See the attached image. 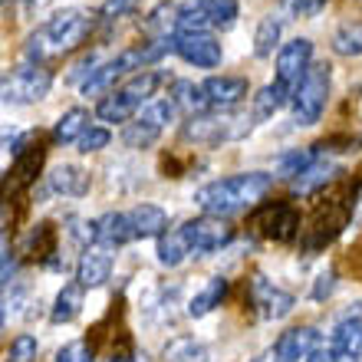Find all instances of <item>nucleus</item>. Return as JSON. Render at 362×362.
Returning a JSON list of instances; mask_svg holds the SVG:
<instances>
[{
  "mask_svg": "<svg viewBox=\"0 0 362 362\" xmlns=\"http://www.w3.org/2000/svg\"><path fill=\"white\" fill-rule=\"evenodd\" d=\"M316 346H320V333L313 326H293L280 333V339L274 343V349L267 353L270 362H300V359H310Z\"/></svg>",
  "mask_w": 362,
  "mask_h": 362,
  "instance_id": "13",
  "label": "nucleus"
},
{
  "mask_svg": "<svg viewBox=\"0 0 362 362\" xmlns=\"http://www.w3.org/2000/svg\"><path fill=\"white\" fill-rule=\"evenodd\" d=\"M333 53L336 57H362V20L343 23L333 33Z\"/></svg>",
  "mask_w": 362,
  "mask_h": 362,
  "instance_id": "33",
  "label": "nucleus"
},
{
  "mask_svg": "<svg viewBox=\"0 0 362 362\" xmlns=\"http://www.w3.org/2000/svg\"><path fill=\"white\" fill-rule=\"evenodd\" d=\"M53 86V73L47 66H17L4 76V99L7 103H40Z\"/></svg>",
  "mask_w": 362,
  "mask_h": 362,
  "instance_id": "7",
  "label": "nucleus"
},
{
  "mask_svg": "<svg viewBox=\"0 0 362 362\" xmlns=\"http://www.w3.org/2000/svg\"><path fill=\"white\" fill-rule=\"evenodd\" d=\"M43 158H47V148H43V142H33V139L20 148V155H13V165L7 172V201L10 194H17V191L30 188L37 181L40 168H43Z\"/></svg>",
  "mask_w": 362,
  "mask_h": 362,
  "instance_id": "12",
  "label": "nucleus"
},
{
  "mask_svg": "<svg viewBox=\"0 0 362 362\" xmlns=\"http://www.w3.org/2000/svg\"><path fill=\"white\" fill-rule=\"evenodd\" d=\"M112 276V257L103 250H86L76 264V280L83 286H103Z\"/></svg>",
  "mask_w": 362,
  "mask_h": 362,
  "instance_id": "20",
  "label": "nucleus"
},
{
  "mask_svg": "<svg viewBox=\"0 0 362 362\" xmlns=\"http://www.w3.org/2000/svg\"><path fill=\"white\" fill-rule=\"evenodd\" d=\"M93 13L83 7H66V10H57L53 17L43 23V33H47L49 47L57 53H66V49H76L83 40L93 33Z\"/></svg>",
  "mask_w": 362,
  "mask_h": 362,
  "instance_id": "5",
  "label": "nucleus"
},
{
  "mask_svg": "<svg viewBox=\"0 0 362 362\" xmlns=\"http://www.w3.org/2000/svg\"><path fill=\"white\" fill-rule=\"evenodd\" d=\"M286 99H293V93H290V89L280 86V83H267V86L254 95V109H250V112H254V119H257V122H264V119H270L276 109H284Z\"/></svg>",
  "mask_w": 362,
  "mask_h": 362,
  "instance_id": "26",
  "label": "nucleus"
},
{
  "mask_svg": "<svg viewBox=\"0 0 362 362\" xmlns=\"http://www.w3.org/2000/svg\"><path fill=\"white\" fill-rule=\"evenodd\" d=\"M69 234H73L79 244H95V221L69 218Z\"/></svg>",
  "mask_w": 362,
  "mask_h": 362,
  "instance_id": "45",
  "label": "nucleus"
},
{
  "mask_svg": "<svg viewBox=\"0 0 362 362\" xmlns=\"http://www.w3.org/2000/svg\"><path fill=\"white\" fill-rule=\"evenodd\" d=\"M109 142H112V132H109V129H103V125H93V129H89V132L79 139V152H83V155L103 152Z\"/></svg>",
  "mask_w": 362,
  "mask_h": 362,
  "instance_id": "42",
  "label": "nucleus"
},
{
  "mask_svg": "<svg viewBox=\"0 0 362 362\" xmlns=\"http://www.w3.org/2000/svg\"><path fill=\"white\" fill-rule=\"evenodd\" d=\"M162 139V129L158 125H152V122H145V119H135V122H129L122 129V145L125 148H152L155 142Z\"/></svg>",
  "mask_w": 362,
  "mask_h": 362,
  "instance_id": "32",
  "label": "nucleus"
},
{
  "mask_svg": "<svg viewBox=\"0 0 362 362\" xmlns=\"http://www.w3.org/2000/svg\"><path fill=\"white\" fill-rule=\"evenodd\" d=\"M313 162H316L313 148H296V152H286V155H280V162H276V178L296 181Z\"/></svg>",
  "mask_w": 362,
  "mask_h": 362,
  "instance_id": "34",
  "label": "nucleus"
},
{
  "mask_svg": "<svg viewBox=\"0 0 362 362\" xmlns=\"http://www.w3.org/2000/svg\"><path fill=\"white\" fill-rule=\"evenodd\" d=\"M254 112H238V109H218V112L188 115L181 125V139L194 145H221V142H240L254 129Z\"/></svg>",
  "mask_w": 362,
  "mask_h": 362,
  "instance_id": "2",
  "label": "nucleus"
},
{
  "mask_svg": "<svg viewBox=\"0 0 362 362\" xmlns=\"http://www.w3.org/2000/svg\"><path fill=\"white\" fill-rule=\"evenodd\" d=\"M139 7H142V0H105L103 7H99V20L103 23H115L119 17H129Z\"/></svg>",
  "mask_w": 362,
  "mask_h": 362,
  "instance_id": "39",
  "label": "nucleus"
},
{
  "mask_svg": "<svg viewBox=\"0 0 362 362\" xmlns=\"http://www.w3.org/2000/svg\"><path fill=\"white\" fill-rule=\"evenodd\" d=\"M49 0H20V7H23V13H37L40 7H47Z\"/></svg>",
  "mask_w": 362,
  "mask_h": 362,
  "instance_id": "48",
  "label": "nucleus"
},
{
  "mask_svg": "<svg viewBox=\"0 0 362 362\" xmlns=\"http://www.w3.org/2000/svg\"><path fill=\"white\" fill-rule=\"evenodd\" d=\"M201 86H204V93H208L214 109H234V105H238L240 99H247V93H250L244 76H211V79H204Z\"/></svg>",
  "mask_w": 362,
  "mask_h": 362,
  "instance_id": "14",
  "label": "nucleus"
},
{
  "mask_svg": "<svg viewBox=\"0 0 362 362\" xmlns=\"http://www.w3.org/2000/svg\"><path fill=\"white\" fill-rule=\"evenodd\" d=\"M27 254L33 260H49L57 254V228L49 221H40L27 238Z\"/></svg>",
  "mask_w": 362,
  "mask_h": 362,
  "instance_id": "30",
  "label": "nucleus"
},
{
  "mask_svg": "<svg viewBox=\"0 0 362 362\" xmlns=\"http://www.w3.org/2000/svg\"><path fill=\"white\" fill-rule=\"evenodd\" d=\"M132 238H135L132 221L122 211H109V214H103V218L95 221V244L99 247L115 250V247H122V244H129Z\"/></svg>",
  "mask_w": 362,
  "mask_h": 362,
  "instance_id": "15",
  "label": "nucleus"
},
{
  "mask_svg": "<svg viewBox=\"0 0 362 362\" xmlns=\"http://www.w3.org/2000/svg\"><path fill=\"white\" fill-rule=\"evenodd\" d=\"M280 17H260V23H257V30H254V57L257 59H267V57H274V49H276V43H280Z\"/></svg>",
  "mask_w": 362,
  "mask_h": 362,
  "instance_id": "31",
  "label": "nucleus"
},
{
  "mask_svg": "<svg viewBox=\"0 0 362 362\" xmlns=\"http://www.w3.org/2000/svg\"><path fill=\"white\" fill-rule=\"evenodd\" d=\"M250 228L260 238L276 240V244H290L300 234V211L290 201H267L250 214Z\"/></svg>",
  "mask_w": 362,
  "mask_h": 362,
  "instance_id": "6",
  "label": "nucleus"
},
{
  "mask_svg": "<svg viewBox=\"0 0 362 362\" xmlns=\"http://www.w3.org/2000/svg\"><path fill=\"white\" fill-rule=\"evenodd\" d=\"M211 17H208V7L198 4V7H188L181 10L178 17V30H175V37H185V33H211Z\"/></svg>",
  "mask_w": 362,
  "mask_h": 362,
  "instance_id": "36",
  "label": "nucleus"
},
{
  "mask_svg": "<svg viewBox=\"0 0 362 362\" xmlns=\"http://www.w3.org/2000/svg\"><path fill=\"white\" fill-rule=\"evenodd\" d=\"M89 129H93V125H89V109L73 105V109H66V112L57 119V125H53V142L57 145H73V142H79Z\"/></svg>",
  "mask_w": 362,
  "mask_h": 362,
  "instance_id": "18",
  "label": "nucleus"
},
{
  "mask_svg": "<svg viewBox=\"0 0 362 362\" xmlns=\"http://www.w3.org/2000/svg\"><path fill=\"white\" fill-rule=\"evenodd\" d=\"M175 115H178V105H175L172 99H152L148 105H142V115H139V119L165 129L168 122H175Z\"/></svg>",
  "mask_w": 362,
  "mask_h": 362,
  "instance_id": "38",
  "label": "nucleus"
},
{
  "mask_svg": "<svg viewBox=\"0 0 362 362\" xmlns=\"http://www.w3.org/2000/svg\"><path fill=\"white\" fill-rule=\"evenodd\" d=\"M57 362H93V343L89 339H73L57 353Z\"/></svg>",
  "mask_w": 362,
  "mask_h": 362,
  "instance_id": "41",
  "label": "nucleus"
},
{
  "mask_svg": "<svg viewBox=\"0 0 362 362\" xmlns=\"http://www.w3.org/2000/svg\"><path fill=\"white\" fill-rule=\"evenodd\" d=\"M329 83H333V69L326 59L313 63L306 69V76L300 79V86L293 89V122L296 125H316L323 119V109H326V99H329Z\"/></svg>",
  "mask_w": 362,
  "mask_h": 362,
  "instance_id": "3",
  "label": "nucleus"
},
{
  "mask_svg": "<svg viewBox=\"0 0 362 362\" xmlns=\"http://www.w3.org/2000/svg\"><path fill=\"white\" fill-rule=\"evenodd\" d=\"M162 83H165V73H155V69H139V73H132V76L125 79L122 93L129 95V99H135L139 105H148Z\"/></svg>",
  "mask_w": 362,
  "mask_h": 362,
  "instance_id": "25",
  "label": "nucleus"
},
{
  "mask_svg": "<svg viewBox=\"0 0 362 362\" xmlns=\"http://www.w3.org/2000/svg\"><path fill=\"white\" fill-rule=\"evenodd\" d=\"M162 359L165 362H208L211 353H208V346H201L191 336H175L172 343L165 346Z\"/></svg>",
  "mask_w": 362,
  "mask_h": 362,
  "instance_id": "29",
  "label": "nucleus"
},
{
  "mask_svg": "<svg viewBox=\"0 0 362 362\" xmlns=\"http://www.w3.org/2000/svg\"><path fill=\"white\" fill-rule=\"evenodd\" d=\"M10 276H13V254L4 250V286H10Z\"/></svg>",
  "mask_w": 362,
  "mask_h": 362,
  "instance_id": "47",
  "label": "nucleus"
},
{
  "mask_svg": "<svg viewBox=\"0 0 362 362\" xmlns=\"http://www.w3.org/2000/svg\"><path fill=\"white\" fill-rule=\"evenodd\" d=\"M228 296V280L224 276H211L208 286L204 290H198V293L188 300V316H194V320H201V316H208L214 306H221V300Z\"/></svg>",
  "mask_w": 362,
  "mask_h": 362,
  "instance_id": "24",
  "label": "nucleus"
},
{
  "mask_svg": "<svg viewBox=\"0 0 362 362\" xmlns=\"http://www.w3.org/2000/svg\"><path fill=\"white\" fill-rule=\"evenodd\" d=\"M178 17H181V10L175 7V4H158V7L148 13V20H145V30L152 33V37H168L172 30H178Z\"/></svg>",
  "mask_w": 362,
  "mask_h": 362,
  "instance_id": "35",
  "label": "nucleus"
},
{
  "mask_svg": "<svg viewBox=\"0 0 362 362\" xmlns=\"http://www.w3.org/2000/svg\"><path fill=\"white\" fill-rule=\"evenodd\" d=\"M306 362H359V356L343 353V349H336V346H316Z\"/></svg>",
  "mask_w": 362,
  "mask_h": 362,
  "instance_id": "43",
  "label": "nucleus"
},
{
  "mask_svg": "<svg viewBox=\"0 0 362 362\" xmlns=\"http://www.w3.org/2000/svg\"><path fill=\"white\" fill-rule=\"evenodd\" d=\"M135 112H142V105L135 103V99H129L122 89H112L109 95H103V99L95 103V115H99L103 122H125L129 125Z\"/></svg>",
  "mask_w": 362,
  "mask_h": 362,
  "instance_id": "19",
  "label": "nucleus"
},
{
  "mask_svg": "<svg viewBox=\"0 0 362 362\" xmlns=\"http://www.w3.org/2000/svg\"><path fill=\"white\" fill-rule=\"evenodd\" d=\"M333 346L343 349V353L362 356V310H353L346 313L333 329Z\"/></svg>",
  "mask_w": 362,
  "mask_h": 362,
  "instance_id": "23",
  "label": "nucleus"
},
{
  "mask_svg": "<svg viewBox=\"0 0 362 362\" xmlns=\"http://www.w3.org/2000/svg\"><path fill=\"white\" fill-rule=\"evenodd\" d=\"M181 230H185V238L191 244V254H214V250L228 247L234 240V228L224 218H211V214L185 221Z\"/></svg>",
  "mask_w": 362,
  "mask_h": 362,
  "instance_id": "8",
  "label": "nucleus"
},
{
  "mask_svg": "<svg viewBox=\"0 0 362 362\" xmlns=\"http://www.w3.org/2000/svg\"><path fill=\"white\" fill-rule=\"evenodd\" d=\"M37 349H40V343H37V336H30V333H20L13 343H10V362H33L37 359Z\"/></svg>",
  "mask_w": 362,
  "mask_h": 362,
  "instance_id": "40",
  "label": "nucleus"
},
{
  "mask_svg": "<svg viewBox=\"0 0 362 362\" xmlns=\"http://www.w3.org/2000/svg\"><path fill=\"white\" fill-rule=\"evenodd\" d=\"M336 172H339V168H336L333 162H323V158H316V162L293 181V191H296V194H313V191L326 188V185L333 181Z\"/></svg>",
  "mask_w": 362,
  "mask_h": 362,
  "instance_id": "28",
  "label": "nucleus"
},
{
  "mask_svg": "<svg viewBox=\"0 0 362 362\" xmlns=\"http://www.w3.org/2000/svg\"><path fill=\"white\" fill-rule=\"evenodd\" d=\"M284 10L290 17H316L323 10V0H284Z\"/></svg>",
  "mask_w": 362,
  "mask_h": 362,
  "instance_id": "44",
  "label": "nucleus"
},
{
  "mask_svg": "<svg viewBox=\"0 0 362 362\" xmlns=\"http://www.w3.org/2000/svg\"><path fill=\"white\" fill-rule=\"evenodd\" d=\"M129 221H132L135 238H162L165 230H168V214H165V208L148 204V201L135 204V208L129 211Z\"/></svg>",
  "mask_w": 362,
  "mask_h": 362,
  "instance_id": "16",
  "label": "nucleus"
},
{
  "mask_svg": "<svg viewBox=\"0 0 362 362\" xmlns=\"http://www.w3.org/2000/svg\"><path fill=\"white\" fill-rule=\"evenodd\" d=\"M310 66H313V40L310 37H296L276 49V83L290 93L300 86V79L306 76Z\"/></svg>",
  "mask_w": 362,
  "mask_h": 362,
  "instance_id": "9",
  "label": "nucleus"
},
{
  "mask_svg": "<svg viewBox=\"0 0 362 362\" xmlns=\"http://www.w3.org/2000/svg\"><path fill=\"white\" fill-rule=\"evenodd\" d=\"M204 7H208L211 23H214V27H221V30L234 27V23H238V17H240V4H238V0H208Z\"/></svg>",
  "mask_w": 362,
  "mask_h": 362,
  "instance_id": "37",
  "label": "nucleus"
},
{
  "mask_svg": "<svg viewBox=\"0 0 362 362\" xmlns=\"http://www.w3.org/2000/svg\"><path fill=\"white\" fill-rule=\"evenodd\" d=\"M175 53L194 69H214L224 59V49L211 33H185L175 37Z\"/></svg>",
  "mask_w": 362,
  "mask_h": 362,
  "instance_id": "11",
  "label": "nucleus"
},
{
  "mask_svg": "<svg viewBox=\"0 0 362 362\" xmlns=\"http://www.w3.org/2000/svg\"><path fill=\"white\" fill-rule=\"evenodd\" d=\"M270 188H274V175H267V172L230 175V178L211 181V185L194 191V204L204 214H211V218H228V214H238V211L250 208Z\"/></svg>",
  "mask_w": 362,
  "mask_h": 362,
  "instance_id": "1",
  "label": "nucleus"
},
{
  "mask_svg": "<svg viewBox=\"0 0 362 362\" xmlns=\"http://www.w3.org/2000/svg\"><path fill=\"white\" fill-rule=\"evenodd\" d=\"M168 99L178 105V112H188V115H201V112H204V109L211 105V99H208V93H204V86H194L191 79H175V83H172V93H168Z\"/></svg>",
  "mask_w": 362,
  "mask_h": 362,
  "instance_id": "22",
  "label": "nucleus"
},
{
  "mask_svg": "<svg viewBox=\"0 0 362 362\" xmlns=\"http://www.w3.org/2000/svg\"><path fill=\"white\" fill-rule=\"evenodd\" d=\"M353 204L356 201H349V194H343V191L333 194L329 201H320V208L313 211L310 228H306V234H303V250L316 254V250H323L326 244H333V240L343 234L346 224H349Z\"/></svg>",
  "mask_w": 362,
  "mask_h": 362,
  "instance_id": "4",
  "label": "nucleus"
},
{
  "mask_svg": "<svg viewBox=\"0 0 362 362\" xmlns=\"http://www.w3.org/2000/svg\"><path fill=\"white\" fill-rule=\"evenodd\" d=\"M191 254V244L185 238V230H165L162 238H158V264L162 267H178L181 260Z\"/></svg>",
  "mask_w": 362,
  "mask_h": 362,
  "instance_id": "27",
  "label": "nucleus"
},
{
  "mask_svg": "<svg viewBox=\"0 0 362 362\" xmlns=\"http://www.w3.org/2000/svg\"><path fill=\"white\" fill-rule=\"evenodd\" d=\"M336 290V274L333 270H326V274L316 276V284H313V300H326V296Z\"/></svg>",
  "mask_w": 362,
  "mask_h": 362,
  "instance_id": "46",
  "label": "nucleus"
},
{
  "mask_svg": "<svg viewBox=\"0 0 362 362\" xmlns=\"http://www.w3.org/2000/svg\"><path fill=\"white\" fill-rule=\"evenodd\" d=\"M247 296H250V306L257 310L264 320H284V316L293 313V293H286L280 286H274L264 274H254L247 284Z\"/></svg>",
  "mask_w": 362,
  "mask_h": 362,
  "instance_id": "10",
  "label": "nucleus"
},
{
  "mask_svg": "<svg viewBox=\"0 0 362 362\" xmlns=\"http://www.w3.org/2000/svg\"><path fill=\"white\" fill-rule=\"evenodd\" d=\"M83 290L86 286L73 280V284H63V290L53 300V310H49V320L53 323H73L79 313H83Z\"/></svg>",
  "mask_w": 362,
  "mask_h": 362,
  "instance_id": "21",
  "label": "nucleus"
},
{
  "mask_svg": "<svg viewBox=\"0 0 362 362\" xmlns=\"http://www.w3.org/2000/svg\"><path fill=\"white\" fill-rule=\"evenodd\" d=\"M49 188L63 194V198H83L89 191V172H83L79 165L63 162L49 172Z\"/></svg>",
  "mask_w": 362,
  "mask_h": 362,
  "instance_id": "17",
  "label": "nucleus"
}]
</instances>
